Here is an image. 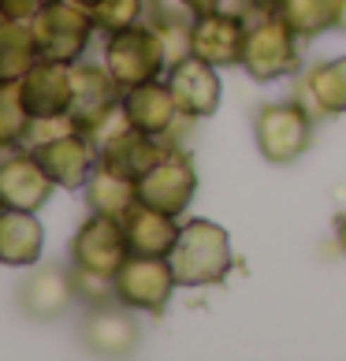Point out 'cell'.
Here are the masks:
<instances>
[{
    "mask_svg": "<svg viewBox=\"0 0 346 361\" xmlns=\"http://www.w3.org/2000/svg\"><path fill=\"white\" fill-rule=\"evenodd\" d=\"M171 269H175L179 287H216L228 279L235 269L231 253V235L228 227L209 220V216H190L179 227L175 250L168 253Z\"/></svg>",
    "mask_w": 346,
    "mask_h": 361,
    "instance_id": "1",
    "label": "cell"
},
{
    "mask_svg": "<svg viewBox=\"0 0 346 361\" xmlns=\"http://www.w3.org/2000/svg\"><path fill=\"white\" fill-rule=\"evenodd\" d=\"M101 63L112 71V78L119 86L130 90V86L153 82V78H164L171 56H168L164 37L156 34V26L142 19L135 26H127V30L104 37Z\"/></svg>",
    "mask_w": 346,
    "mask_h": 361,
    "instance_id": "2",
    "label": "cell"
},
{
    "mask_svg": "<svg viewBox=\"0 0 346 361\" xmlns=\"http://www.w3.org/2000/svg\"><path fill=\"white\" fill-rule=\"evenodd\" d=\"M313 112L305 101H264L254 116V142L268 164H298L313 145Z\"/></svg>",
    "mask_w": 346,
    "mask_h": 361,
    "instance_id": "3",
    "label": "cell"
},
{
    "mask_svg": "<svg viewBox=\"0 0 346 361\" xmlns=\"http://www.w3.org/2000/svg\"><path fill=\"white\" fill-rule=\"evenodd\" d=\"M302 37L276 16V11H257L249 16V37L242 52V71L254 82H279L302 71Z\"/></svg>",
    "mask_w": 346,
    "mask_h": 361,
    "instance_id": "4",
    "label": "cell"
},
{
    "mask_svg": "<svg viewBox=\"0 0 346 361\" xmlns=\"http://www.w3.org/2000/svg\"><path fill=\"white\" fill-rule=\"evenodd\" d=\"M37 52L45 60H60V63H78L86 56V49L97 34L89 8L75 4V0H45L37 8V16L30 19Z\"/></svg>",
    "mask_w": 346,
    "mask_h": 361,
    "instance_id": "5",
    "label": "cell"
},
{
    "mask_svg": "<svg viewBox=\"0 0 346 361\" xmlns=\"http://www.w3.org/2000/svg\"><path fill=\"white\" fill-rule=\"evenodd\" d=\"M75 71V97H71V109L68 119L75 123V130H82L97 142L112 123L123 119L119 104H123V86L112 78V71L104 63H89L86 56L71 63Z\"/></svg>",
    "mask_w": 346,
    "mask_h": 361,
    "instance_id": "6",
    "label": "cell"
},
{
    "mask_svg": "<svg viewBox=\"0 0 346 361\" xmlns=\"http://www.w3.org/2000/svg\"><path fill=\"white\" fill-rule=\"evenodd\" d=\"M116 287V302H123L127 310L135 313H164L171 294H175L179 279L171 269L168 257H142V253H130V257L119 264V272L112 276Z\"/></svg>",
    "mask_w": 346,
    "mask_h": 361,
    "instance_id": "7",
    "label": "cell"
},
{
    "mask_svg": "<svg viewBox=\"0 0 346 361\" xmlns=\"http://www.w3.org/2000/svg\"><path fill=\"white\" fill-rule=\"evenodd\" d=\"M194 194H197V168L183 145H168V153L138 179V202L171 212L179 220L186 216Z\"/></svg>",
    "mask_w": 346,
    "mask_h": 361,
    "instance_id": "8",
    "label": "cell"
},
{
    "mask_svg": "<svg viewBox=\"0 0 346 361\" xmlns=\"http://www.w3.org/2000/svg\"><path fill=\"white\" fill-rule=\"evenodd\" d=\"M249 37V16L242 8H212L194 16L190 26V52L216 68H242V52Z\"/></svg>",
    "mask_w": 346,
    "mask_h": 361,
    "instance_id": "9",
    "label": "cell"
},
{
    "mask_svg": "<svg viewBox=\"0 0 346 361\" xmlns=\"http://www.w3.org/2000/svg\"><path fill=\"white\" fill-rule=\"evenodd\" d=\"M26 149L49 171L56 190H82L86 179L93 176V168H97V142L75 127L60 130V135H49V138H34Z\"/></svg>",
    "mask_w": 346,
    "mask_h": 361,
    "instance_id": "10",
    "label": "cell"
},
{
    "mask_svg": "<svg viewBox=\"0 0 346 361\" xmlns=\"http://www.w3.org/2000/svg\"><path fill=\"white\" fill-rule=\"evenodd\" d=\"M127 257H130V246H127L123 220L89 212V216L78 224V231L71 238V269L112 279Z\"/></svg>",
    "mask_w": 346,
    "mask_h": 361,
    "instance_id": "11",
    "label": "cell"
},
{
    "mask_svg": "<svg viewBox=\"0 0 346 361\" xmlns=\"http://www.w3.org/2000/svg\"><path fill=\"white\" fill-rule=\"evenodd\" d=\"M168 145L171 142L153 138V135H145V130L130 127L127 119H119V123H112L97 138V168L112 171V176H123L130 183H138L145 171H149L156 160L168 153Z\"/></svg>",
    "mask_w": 346,
    "mask_h": 361,
    "instance_id": "12",
    "label": "cell"
},
{
    "mask_svg": "<svg viewBox=\"0 0 346 361\" xmlns=\"http://www.w3.org/2000/svg\"><path fill=\"white\" fill-rule=\"evenodd\" d=\"M168 86H171V97H175L183 119H209L216 116L220 109V97H223V82H220V68L209 63L194 52H186L183 60L168 63Z\"/></svg>",
    "mask_w": 346,
    "mask_h": 361,
    "instance_id": "13",
    "label": "cell"
},
{
    "mask_svg": "<svg viewBox=\"0 0 346 361\" xmlns=\"http://www.w3.org/2000/svg\"><path fill=\"white\" fill-rule=\"evenodd\" d=\"M56 183L49 179V171L37 164V157L19 145L0 157V205L4 209H26V212H42L52 202Z\"/></svg>",
    "mask_w": 346,
    "mask_h": 361,
    "instance_id": "14",
    "label": "cell"
},
{
    "mask_svg": "<svg viewBox=\"0 0 346 361\" xmlns=\"http://www.w3.org/2000/svg\"><path fill=\"white\" fill-rule=\"evenodd\" d=\"M19 97H23L26 112H30L34 119H60V116H68L71 97H75V71H71V63L37 56L34 68L19 78Z\"/></svg>",
    "mask_w": 346,
    "mask_h": 361,
    "instance_id": "15",
    "label": "cell"
},
{
    "mask_svg": "<svg viewBox=\"0 0 346 361\" xmlns=\"http://www.w3.org/2000/svg\"><path fill=\"white\" fill-rule=\"evenodd\" d=\"M119 112H123V119L130 127H138V130H145V135H153V138H164V142H171L175 127L183 123V112H179L175 97H171L168 78H153V82L123 90Z\"/></svg>",
    "mask_w": 346,
    "mask_h": 361,
    "instance_id": "16",
    "label": "cell"
},
{
    "mask_svg": "<svg viewBox=\"0 0 346 361\" xmlns=\"http://www.w3.org/2000/svg\"><path fill=\"white\" fill-rule=\"evenodd\" d=\"M130 313H135V310H127L123 302L89 305V313L82 320L86 350L101 354V357H127V354H135L142 331H138V320Z\"/></svg>",
    "mask_w": 346,
    "mask_h": 361,
    "instance_id": "17",
    "label": "cell"
},
{
    "mask_svg": "<svg viewBox=\"0 0 346 361\" xmlns=\"http://www.w3.org/2000/svg\"><path fill=\"white\" fill-rule=\"evenodd\" d=\"M45 253V227L37 212L0 205V264L4 269H34Z\"/></svg>",
    "mask_w": 346,
    "mask_h": 361,
    "instance_id": "18",
    "label": "cell"
},
{
    "mask_svg": "<svg viewBox=\"0 0 346 361\" xmlns=\"http://www.w3.org/2000/svg\"><path fill=\"white\" fill-rule=\"evenodd\" d=\"M75 298V272L63 269H37L19 290V305L30 320H60Z\"/></svg>",
    "mask_w": 346,
    "mask_h": 361,
    "instance_id": "19",
    "label": "cell"
},
{
    "mask_svg": "<svg viewBox=\"0 0 346 361\" xmlns=\"http://www.w3.org/2000/svg\"><path fill=\"white\" fill-rule=\"evenodd\" d=\"M183 220L171 216V212H161L153 205H135L123 216V231H127V246L130 253H142V257H168L175 250Z\"/></svg>",
    "mask_w": 346,
    "mask_h": 361,
    "instance_id": "20",
    "label": "cell"
},
{
    "mask_svg": "<svg viewBox=\"0 0 346 361\" xmlns=\"http://www.w3.org/2000/svg\"><path fill=\"white\" fill-rule=\"evenodd\" d=\"M302 97L313 116H346V56L313 63L302 78Z\"/></svg>",
    "mask_w": 346,
    "mask_h": 361,
    "instance_id": "21",
    "label": "cell"
},
{
    "mask_svg": "<svg viewBox=\"0 0 346 361\" xmlns=\"http://www.w3.org/2000/svg\"><path fill=\"white\" fill-rule=\"evenodd\" d=\"M37 42L30 30V19L0 16V82H19L37 63Z\"/></svg>",
    "mask_w": 346,
    "mask_h": 361,
    "instance_id": "22",
    "label": "cell"
},
{
    "mask_svg": "<svg viewBox=\"0 0 346 361\" xmlns=\"http://www.w3.org/2000/svg\"><path fill=\"white\" fill-rule=\"evenodd\" d=\"M342 4L346 0H279L276 16L305 42V37H321L335 30L342 23Z\"/></svg>",
    "mask_w": 346,
    "mask_h": 361,
    "instance_id": "23",
    "label": "cell"
},
{
    "mask_svg": "<svg viewBox=\"0 0 346 361\" xmlns=\"http://www.w3.org/2000/svg\"><path fill=\"white\" fill-rule=\"evenodd\" d=\"M82 194H86L89 212L116 216V220H123L127 212L138 205V183H130L123 176H112V171H104V168H93V176L82 186Z\"/></svg>",
    "mask_w": 346,
    "mask_h": 361,
    "instance_id": "24",
    "label": "cell"
},
{
    "mask_svg": "<svg viewBox=\"0 0 346 361\" xmlns=\"http://www.w3.org/2000/svg\"><path fill=\"white\" fill-rule=\"evenodd\" d=\"M34 116L19 97V82H0V149H19L30 142Z\"/></svg>",
    "mask_w": 346,
    "mask_h": 361,
    "instance_id": "25",
    "label": "cell"
},
{
    "mask_svg": "<svg viewBox=\"0 0 346 361\" xmlns=\"http://www.w3.org/2000/svg\"><path fill=\"white\" fill-rule=\"evenodd\" d=\"M145 11H149V0H97V4L89 8L93 16V26H97V34H119L127 30V26H135L145 19Z\"/></svg>",
    "mask_w": 346,
    "mask_h": 361,
    "instance_id": "26",
    "label": "cell"
},
{
    "mask_svg": "<svg viewBox=\"0 0 346 361\" xmlns=\"http://www.w3.org/2000/svg\"><path fill=\"white\" fill-rule=\"evenodd\" d=\"M75 272V294L82 298L86 305H104V302H116V287L109 276H93L82 269H71Z\"/></svg>",
    "mask_w": 346,
    "mask_h": 361,
    "instance_id": "27",
    "label": "cell"
},
{
    "mask_svg": "<svg viewBox=\"0 0 346 361\" xmlns=\"http://www.w3.org/2000/svg\"><path fill=\"white\" fill-rule=\"evenodd\" d=\"M42 4H45V0H0V16H11V19H34Z\"/></svg>",
    "mask_w": 346,
    "mask_h": 361,
    "instance_id": "28",
    "label": "cell"
},
{
    "mask_svg": "<svg viewBox=\"0 0 346 361\" xmlns=\"http://www.w3.org/2000/svg\"><path fill=\"white\" fill-rule=\"evenodd\" d=\"M279 0H242V11L246 16H257V11H276Z\"/></svg>",
    "mask_w": 346,
    "mask_h": 361,
    "instance_id": "29",
    "label": "cell"
},
{
    "mask_svg": "<svg viewBox=\"0 0 346 361\" xmlns=\"http://www.w3.org/2000/svg\"><path fill=\"white\" fill-rule=\"evenodd\" d=\"M186 8L194 11V16H202V11H212V8H223L228 0H183Z\"/></svg>",
    "mask_w": 346,
    "mask_h": 361,
    "instance_id": "30",
    "label": "cell"
},
{
    "mask_svg": "<svg viewBox=\"0 0 346 361\" xmlns=\"http://www.w3.org/2000/svg\"><path fill=\"white\" fill-rule=\"evenodd\" d=\"M335 238H339V250L346 253V212L339 216V227H335Z\"/></svg>",
    "mask_w": 346,
    "mask_h": 361,
    "instance_id": "31",
    "label": "cell"
},
{
    "mask_svg": "<svg viewBox=\"0 0 346 361\" xmlns=\"http://www.w3.org/2000/svg\"><path fill=\"white\" fill-rule=\"evenodd\" d=\"M75 4H82V8H93V4H97V0H75Z\"/></svg>",
    "mask_w": 346,
    "mask_h": 361,
    "instance_id": "32",
    "label": "cell"
},
{
    "mask_svg": "<svg viewBox=\"0 0 346 361\" xmlns=\"http://www.w3.org/2000/svg\"><path fill=\"white\" fill-rule=\"evenodd\" d=\"M339 30H346V4H342V23H339Z\"/></svg>",
    "mask_w": 346,
    "mask_h": 361,
    "instance_id": "33",
    "label": "cell"
}]
</instances>
